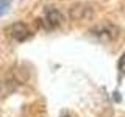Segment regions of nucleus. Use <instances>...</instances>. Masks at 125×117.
Returning a JSON list of instances; mask_svg holds the SVG:
<instances>
[{
  "mask_svg": "<svg viewBox=\"0 0 125 117\" xmlns=\"http://www.w3.org/2000/svg\"><path fill=\"white\" fill-rule=\"evenodd\" d=\"M6 33L17 42H25L33 36V31H31L30 27L23 22H16L13 25H10L6 28Z\"/></svg>",
  "mask_w": 125,
  "mask_h": 117,
  "instance_id": "1",
  "label": "nucleus"
},
{
  "mask_svg": "<svg viewBox=\"0 0 125 117\" xmlns=\"http://www.w3.org/2000/svg\"><path fill=\"white\" fill-rule=\"evenodd\" d=\"M61 22H62V14L60 11L55 10V8L47 10L45 17H44V23H45L47 28H56V27L61 25Z\"/></svg>",
  "mask_w": 125,
  "mask_h": 117,
  "instance_id": "2",
  "label": "nucleus"
},
{
  "mask_svg": "<svg viewBox=\"0 0 125 117\" xmlns=\"http://www.w3.org/2000/svg\"><path fill=\"white\" fill-rule=\"evenodd\" d=\"M10 5H11V0H0V17L5 13H8Z\"/></svg>",
  "mask_w": 125,
  "mask_h": 117,
  "instance_id": "3",
  "label": "nucleus"
},
{
  "mask_svg": "<svg viewBox=\"0 0 125 117\" xmlns=\"http://www.w3.org/2000/svg\"><path fill=\"white\" fill-rule=\"evenodd\" d=\"M117 67H119V70H120V73L122 75H125V53L120 56V59H119V64H117Z\"/></svg>",
  "mask_w": 125,
  "mask_h": 117,
  "instance_id": "4",
  "label": "nucleus"
},
{
  "mask_svg": "<svg viewBox=\"0 0 125 117\" xmlns=\"http://www.w3.org/2000/svg\"><path fill=\"white\" fill-rule=\"evenodd\" d=\"M61 117H70V116H67V114H64V116H61Z\"/></svg>",
  "mask_w": 125,
  "mask_h": 117,
  "instance_id": "5",
  "label": "nucleus"
}]
</instances>
